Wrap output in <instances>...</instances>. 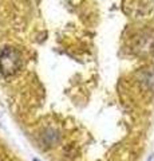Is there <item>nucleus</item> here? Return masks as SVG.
Returning <instances> with one entry per match:
<instances>
[{
    "label": "nucleus",
    "mask_w": 154,
    "mask_h": 161,
    "mask_svg": "<svg viewBox=\"0 0 154 161\" xmlns=\"http://www.w3.org/2000/svg\"><path fill=\"white\" fill-rule=\"evenodd\" d=\"M22 66V59L15 48L4 47L0 51V71L4 75H13L19 71Z\"/></svg>",
    "instance_id": "nucleus-1"
},
{
    "label": "nucleus",
    "mask_w": 154,
    "mask_h": 161,
    "mask_svg": "<svg viewBox=\"0 0 154 161\" xmlns=\"http://www.w3.org/2000/svg\"><path fill=\"white\" fill-rule=\"evenodd\" d=\"M147 161H154V154H151V156H150V157H149V158H147Z\"/></svg>",
    "instance_id": "nucleus-2"
},
{
    "label": "nucleus",
    "mask_w": 154,
    "mask_h": 161,
    "mask_svg": "<svg viewBox=\"0 0 154 161\" xmlns=\"http://www.w3.org/2000/svg\"><path fill=\"white\" fill-rule=\"evenodd\" d=\"M34 161H39V160H34Z\"/></svg>",
    "instance_id": "nucleus-3"
}]
</instances>
